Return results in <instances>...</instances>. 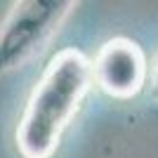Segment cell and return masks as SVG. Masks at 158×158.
<instances>
[{
    "label": "cell",
    "instance_id": "obj_1",
    "mask_svg": "<svg viewBox=\"0 0 158 158\" xmlns=\"http://www.w3.org/2000/svg\"><path fill=\"white\" fill-rule=\"evenodd\" d=\"M90 85L92 66L80 50L64 47L47 61L14 132L21 158H52Z\"/></svg>",
    "mask_w": 158,
    "mask_h": 158
},
{
    "label": "cell",
    "instance_id": "obj_3",
    "mask_svg": "<svg viewBox=\"0 0 158 158\" xmlns=\"http://www.w3.org/2000/svg\"><path fill=\"white\" fill-rule=\"evenodd\" d=\"M92 83L111 99L137 97L149 78V59L137 40L127 35H116L106 40L90 61Z\"/></svg>",
    "mask_w": 158,
    "mask_h": 158
},
{
    "label": "cell",
    "instance_id": "obj_2",
    "mask_svg": "<svg viewBox=\"0 0 158 158\" xmlns=\"http://www.w3.org/2000/svg\"><path fill=\"white\" fill-rule=\"evenodd\" d=\"M78 0H14L0 24V76L26 64L59 31Z\"/></svg>",
    "mask_w": 158,
    "mask_h": 158
},
{
    "label": "cell",
    "instance_id": "obj_4",
    "mask_svg": "<svg viewBox=\"0 0 158 158\" xmlns=\"http://www.w3.org/2000/svg\"><path fill=\"white\" fill-rule=\"evenodd\" d=\"M153 76H156V83H158V59H156V66H153Z\"/></svg>",
    "mask_w": 158,
    "mask_h": 158
}]
</instances>
